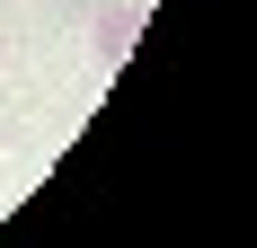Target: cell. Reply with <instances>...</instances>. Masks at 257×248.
<instances>
[{
	"instance_id": "6da1fadb",
	"label": "cell",
	"mask_w": 257,
	"mask_h": 248,
	"mask_svg": "<svg viewBox=\"0 0 257 248\" xmlns=\"http://www.w3.org/2000/svg\"><path fill=\"white\" fill-rule=\"evenodd\" d=\"M133 27H142V9H133V0H115V9L98 18V62H106V71L133 53Z\"/></svg>"
}]
</instances>
